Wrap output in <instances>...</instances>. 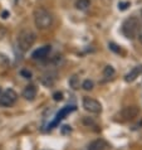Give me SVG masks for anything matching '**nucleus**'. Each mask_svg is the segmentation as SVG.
I'll return each mask as SVG.
<instances>
[{"label": "nucleus", "mask_w": 142, "mask_h": 150, "mask_svg": "<svg viewBox=\"0 0 142 150\" xmlns=\"http://www.w3.org/2000/svg\"><path fill=\"white\" fill-rule=\"evenodd\" d=\"M35 39H37L35 33L29 30V29H25V30H22L19 33L16 44H18V48L22 52H28L33 47V44L35 43Z\"/></svg>", "instance_id": "nucleus-1"}, {"label": "nucleus", "mask_w": 142, "mask_h": 150, "mask_svg": "<svg viewBox=\"0 0 142 150\" xmlns=\"http://www.w3.org/2000/svg\"><path fill=\"white\" fill-rule=\"evenodd\" d=\"M34 23L35 27L40 29V30H45L49 29L53 24V16L45 9H38L34 11Z\"/></svg>", "instance_id": "nucleus-2"}, {"label": "nucleus", "mask_w": 142, "mask_h": 150, "mask_svg": "<svg viewBox=\"0 0 142 150\" xmlns=\"http://www.w3.org/2000/svg\"><path fill=\"white\" fill-rule=\"evenodd\" d=\"M140 22L137 18H128L122 24V33L127 39H135L140 32Z\"/></svg>", "instance_id": "nucleus-3"}, {"label": "nucleus", "mask_w": 142, "mask_h": 150, "mask_svg": "<svg viewBox=\"0 0 142 150\" xmlns=\"http://www.w3.org/2000/svg\"><path fill=\"white\" fill-rule=\"evenodd\" d=\"M18 100V93L13 88H8L5 91H1L0 93V107H10Z\"/></svg>", "instance_id": "nucleus-4"}, {"label": "nucleus", "mask_w": 142, "mask_h": 150, "mask_svg": "<svg viewBox=\"0 0 142 150\" xmlns=\"http://www.w3.org/2000/svg\"><path fill=\"white\" fill-rule=\"evenodd\" d=\"M83 107L86 111L91 112V114H99L102 111V105L99 103V101L91 97H84L83 98Z\"/></svg>", "instance_id": "nucleus-5"}, {"label": "nucleus", "mask_w": 142, "mask_h": 150, "mask_svg": "<svg viewBox=\"0 0 142 150\" xmlns=\"http://www.w3.org/2000/svg\"><path fill=\"white\" fill-rule=\"evenodd\" d=\"M138 114H140L138 107H136V106H128V107H124V109L118 114V116H120L121 121H128V120L135 119Z\"/></svg>", "instance_id": "nucleus-6"}, {"label": "nucleus", "mask_w": 142, "mask_h": 150, "mask_svg": "<svg viewBox=\"0 0 142 150\" xmlns=\"http://www.w3.org/2000/svg\"><path fill=\"white\" fill-rule=\"evenodd\" d=\"M51 51H52L51 45H43V47H40L37 51L33 52L32 57H33V59H44V58H47L49 56Z\"/></svg>", "instance_id": "nucleus-7"}, {"label": "nucleus", "mask_w": 142, "mask_h": 150, "mask_svg": "<svg viewBox=\"0 0 142 150\" xmlns=\"http://www.w3.org/2000/svg\"><path fill=\"white\" fill-rule=\"evenodd\" d=\"M141 74H142V64L136 66V67H133L131 71H129V72L126 74V77H124V81L126 82H133V81H136Z\"/></svg>", "instance_id": "nucleus-8"}, {"label": "nucleus", "mask_w": 142, "mask_h": 150, "mask_svg": "<svg viewBox=\"0 0 142 150\" xmlns=\"http://www.w3.org/2000/svg\"><path fill=\"white\" fill-rule=\"evenodd\" d=\"M106 148H107V144L102 139H97V140L91 141L89 144H87L82 150H106Z\"/></svg>", "instance_id": "nucleus-9"}, {"label": "nucleus", "mask_w": 142, "mask_h": 150, "mask_svg": "<svg viewBox=\"0 0 142 150\" xmlns=\"http://www.w3.org/2000/svg\"><path fill=\"white\" fill-rule=\"evenodd\" d=\"M74 110H76V107H74V106H65L64 109H62V110H60V111L57 114V116H56V120H54V121L52 122V125H51V129H52L53 126H56V125H57L58 122H59L60 120H63L67 115L70 114V112L74 111Z\"/></svg>", "instance_id": "nucleus-10"}, {"label": "nucleus", "mask_w": 142, "mask_h": 150, "mask_svg": "<svg viewBox=\"0 0 142 150\" xmlns=\"http://www.w3.org/2000/svg\"><path fill=\"white\" fill-rule=\"evenodd\" d=\"M37 93H38V90H37V87L34 85H28L23 90V97L28 100V101H33L37 97Z\"/></svg>", "instance_id": "nucleus-11"}, {"label": "nucleus", "mask_w": 142, "mask_h": 150, "mask_svg": "<svg viewBox=\"0 0 142 150\" xmlns=\"http://www.w3.org/2000/svg\"><path fill=\"white\" fill-rule=\"evenodd\" d=\"M56 76H57V73H54V72H48V73L43 74V77H41V83L45 86H52L57 78Z\"/></svg>", "instance_id": "nucleus-12"}, {"label": "nucleus", "mask_w": 142, "mask_h": 150, "mask_svg": "<svg viewBox=\"0 0 142 150\" xmlns=\"http://www.w3.org/2000/svg\"><path fill=\"white\" fill-rule=\"evenodd\" d=\"M91 6V1L89 0H77L76 1V8L78 10H82V11H86L88 10Z\"/></svg>", "instance_id": "nucleus-13"}, {"label": "nucleus", "mask_w": 142, "mask_h": 150, "mask_svg": "<svg viewBox=\"0 0 142 150\" xmlns=\"http://www.w3.org/2000/svg\"><path fill=\"white\" fill-rule=\"evenodd\" d=\"M69 85H70V87H72V88H74V90L79 88V80H78V77H77V76H72V77H70Z\"/></svg>", "instance_id": "nucleus-14"}, {"label": "nucleus", "mask_w": 142, "mask_h": 150, "mask_svg": "<svg viewBox=\"0 0 142 150\" xmlns=\"http://www.w3.org/2000/svg\"><path fill=\"white\" fill-rule=\"evenodd\" d=\"M115 74V69L112 66H107V67H104L103 69V76L104 77H112Z\"/></svg>", "instance_id": "nucleus-15"}, {"label": "nucleus", "mask_w": 142, "mask_h": 150, "mask_svg": "<svg viewBox=\"0 0 142 150\" xmlns=\"http://www.w3.org/2000/svg\"><path fill=\"white\" fill-rule=\"evenodd\" d=\"M82 87L84 88L86 91H89L93 88V81H91V80H86L84 82L82 83Z\"/></svg>", "instance_id": "nucleus-16"}, {"label": "nucleus", "mask_w": 142, "mask_h": 150, "mask_svg": "<svg viewBox=\"0 0 142 150\" xmlns=\"http://www.w3.org/2000/svg\"><path fill=\"white\" fill-rule=\"evenodd\" d=\"M127 6H129V3L128 1H124V3H118V8L120 10H126Z\"/></svg>", "instance_id": "nucleus-17"}, {"label": "nucleus", "mask_w": 142, "mask_h": 150, "mask_svg": "<svg viewBox=\"0 0 142 150\" xmlns=\"http://www.w3.org/2000/svg\"><path fill=\"white\" fill-rule=\"evenodd\" d=\"M53 97H54V100H56V101H60L62 98H63V95H62L60 92H56L53 95Z\"/></svg>", "instance_id": "nucleus-18"}, {"label": "nucleus", "mask_w": 142, "mask_h": 150, "mask_svg": "<svg viewBox=\"0 0 142 150\" xmlns=\"http://www.w3.org/2000/svg\"><path fill=\"white\" fill-rule=\"evenodd\" d=\"M22 76H24V78H30L32 77V73L29 72V71H22Z\"/></svg>", "instance_id": "nucleus-19"}, {"label": "nucleus", "mask_w": 142, "mask_h": 150, "mask_svg": "<svg viewBox=\"0 0 142 150\" xmlns=\"http://www.w3.org/2000/svg\"><path fill=\"white\" fill-rule=\"evenodd\" d=\"M117 47H118V45H116V44H113V43H111V44H110V48L112 49V51H115V52L118 53V52L121 51V48H117Z\"/></svg>", "instance_id": "nucleus-20"}, {"label": "nucleus", "mask_w": 142, "mask_h": 150, "mask_svg": "<svg viewBox=\"0 0 142 150\" xmlns=\"http://www.w3.org/2000/svg\"><path fill=\"white\" fill-rule=\"evenodd\" d=\"M137 38H138V40H140V43H142V29H140L138 34H137Z\"/></svg>", "instance_id": "nucleus-21"}, {"label": "nucleus", "mask_w": 142, "mask_h": 150, "mask_svg": "<svg viewBox=\"0 0 142 150\" xmlns=\"http://www.w3.org/2000/svg\"><path fill=\"white\" fill-rule=\"evenodd\" d=\"M8 15H9V13H8V11H4V13H3V18H4V19L8 18Z\"/></svg>", "instance_id": "nucleus-22"}, {"label": "nucleus", "mask_w": 142, "mask_h": 150, "mask_svg": "<svg viewBox=\"0 0 142 150\" xmlns=\"http://www.w3.org/2000/svg\"><path fill=\"white\" fill-rule=\"evenodd\" d=\"M0 93H1V87H0Z\"/></svg>", "instance_id": "nucleus-23"}, {"label": "nucleus", "mask_w": 142, "mask_h": 150, "mask_svg": "<svg viewBox=\"0 0 142 150\" xmlns=\"http://www.w3.org/2000/svg\"><path fill=\"white\" fill-rule=\"evenodd\" d=\"M141 16H142V13H141Z\"/></svg>", "instance_id": "nucleus-24"}]
</instances>
